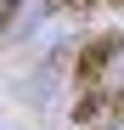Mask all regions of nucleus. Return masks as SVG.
I'll list each match as a JSON object with an SVG mask.
<instances>
[{"instance_id": "1", "label": "nucleus", "mask_w": 124, "mask_h": 130, "mask_svg": "<svg viewBox=\"0 0 124 130\" xmlns=\"http://www.w3.org/2000/svg\"><path fill=\"white\" fill-rule=\"evenodd\" d=\"M118 51H124V34H118V28H113V34H96L90 45L79 51V62H73V79L85 85V91H96V85H101V74L113 68V57H118Z\"/></svg>"}, {"instance_id": "2", "label": "nucleus", "mask_w": 124, "mask_h": 130, "mask_svg": "<svg viewBox=\"0 0 124 130\" xmlns=\"http://www.w3.org/2000/svg\"><path fill=\"white\" fill-rule=\"evenodd\" d=\"M96 113H107V96H101V91H85V96L73 102V124H90Z\"/></svg>"}, {"instance_id": "3", "label": "nucleus", "mask_w": 124, "mask_h": 130, "mask_svg": "<svg viewBox=\"0 0 124 130\" xmlns=\"http://www.w3.org/2000/svg\"><path fill=\"white\" fill-rule=\"evenodd\" d=\"M96 0H51V11H68V17H85Z\"/></svg>"}, {"instance_id": "4", "label": "nucleus", "mask_w": 124, "mask_h": 130, "mask_svg": "<svg viewBox=\"0 0 124 130\" xmlns=\"http://www.w3.org/2000/svg\"><path fill=\"white\" fill-rule=\"evenodd\" d=\"M107 113H113V119H124V91H118V96H107Z\"/></svg>"}, {"instance_id": "5", "label": "nucleus", "mask_w": 124, "mask_h": 130, "mask_svg": "<svg viewBox=\"0 0 124 130\" xmlns=\"http://www.w3.org/2000/svg\"><path fill=\"white\" fill-rule=\"evenodd\" d=\"M11 11H17V0H0V28L11 23Z\"/></svg>"}, {"instance_id": "6", "label": "nucleus", "mask_w": 124, "mask_h": 130, "mask_svg": "<svg viewBox=\"0 0 124 130\" xmlns=\"http://www.w3.org/2000/svg\"><path fill=\"white\" fill-rule=\"evenodd\" d=\"M107 6H124V0H107Z\"/></svg>"}]
</instances>
